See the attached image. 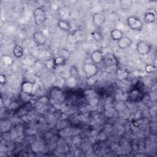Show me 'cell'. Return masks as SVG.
Listing matches in <instances>:
<instances>
[{
  "instance_id": "1",
  "label": "cell",
  "mask_w": 157,
  "mask_h": 157,
  "mask_svg": "<svg viewBox=\"0 0 157 157\" xmlns=\"http://www.w3.org/2000/svg\"><path fill=\"white\" fill-rule=\"evenodd\" d=\"M34 23L37 25H40L44 23L46 19V15L44 10L41 7H37L33 12Z\"/></svg>"
},
{
  "instance_id": "2",
  "label": "cell",
  "mask_w": 157,
  "mask_h": 157,
  "mask_svg": "<svg viewBox=\"0 0 157 157\" xmlns=\"http://www.w3.org/2000/svg\"><path fill=\"white\" fill-rule=\"evenodd\" d=\"M126 23H127V25L130 28L134 30L140 29L142 27V21L139 18L135 17H132V16L129 17L127 18Z\"/></svg>"
},
{
  "instance_id": "3",
  "label": "cell",
  "mask_w": 157,
  "mask_h": 157,
  "mask_svg": "<svg viewBox=\"0 0 157 157\" xmlns=\"http://www.w3.org/2000/svg\"><path fill=\"white\" fill-rule=\"evenodd\" d=\"M150 50L151 45L147 41L141 40L137 44V50L140 55H146L150 52Z\"/></svg>"
},
{
  "instance_id": "4",
  "label": "cell",
  "mask_w": 157,
  "mask_h": 157,
  "mask_svg": "<svg viewBox=\"0 0 157 157\" xmlns=\"http://www.w3.org/2000/svg\"><path fill=\"white\" fill-rule=\"evenodd\" d=\"M83 70L88 77H91L97 73L98 67L94 63H86L83 65Z\"/></svg>"
},
{
  "instance_id": "5",
  "label": "cell",
  "mask_w": 157,
  "mask_h": 157,
  "mask_svg": "<svg viewBox=\"0 0 157 157\" xmlns=\"http://www.w3.org/2000/svg\"><path fill=\"white\" fill-rule=\"evenodd\" d=\"M33 40L34 42L39 45H44L47 42V39L45 36L44 35V34L40 31L35 32L33 34Z\"/></svg>"
},
{
  "instance_id": "6",
  "label": "cell",
  "mask_w": 157,
  "mask_h": 157,
  "mask_svg": "<svg viewBox=\"0 0 157 157\" xmlns=\"http://www.w3.org/2000/svg\"><path fill=\"white\" fill-rule=\"evenodd\" d=\"M156 20V12L153 9H148L145 13L144 21L145 23H151Z\"/></svg>"
},
{
  "instance_id": "7",
  "label": "cell",
  "mask_w": 157,
  "mask_h": 157,
  "mask_svg": "<svg viewBox=\"0 0 157 157\" xmlns=\"http://www.w3.org/2000/svg\"><path fill=\"white\" fill-rule=\"evenodd\" d=\"M105 21V17L101 13H95L93 16V22L96 27L101 26Z\"/></svg>"
},
{
  "instance_id": "8",
  "label": "cell",
  "mask_w": 157,
  "mask_h": 157,
  "mask_svg": "<svg viewBox=\"0 0 157 157\" xmlns=\"http://www.w3.org/2000/svg\"><path fill=\"white\" fill-rule=\"evenodd\" d=\"M132 43V40L129 37L123 36L120 39L117 41V45L119 48L124 49L129 47Z\"/></svg>"
},
{
  "instance_id": "9",
  "label": "cell",
  "mask_w": 157,
  "mask_h": 157,
  "mask_svg": "<svg viewBox=\"0 0 157 157\" xmlns=\"http://www.w3.org/2000/svg\"><path fill=\"white\" fill-rule=\"evenodd\" d=\"M104 55L100 50H96L93 52L91 55V59L93 61V63L98 64L101 62H103Z\"/></svg>"
},
{
  "instance_id": "10",
  "label": "cell",
  "mask_w": 157,
  "mask_h": 157,
  "mask_svg": "<svg viewBox=\"0 0 157 157\" xmlns=\"http://www.w3.org/2000/svg\"><path fill=\"white\" fill-rule=\"evenodd\" d=\"M103 61L107 66H115L117 64V60L116 58L111 53H109L107 55L104 56Z\"/></svg>"
},
{
  "instance_id": "11",
  "label": "cell",
  "mask_w": 157,
  "mask_h": 157,
  "mask_svg": "<svg viewBox=\"0 0 157 157\" xmlns=\"http://www.w3.org/2000/svg\"><path fill=\"white\" fill-rule=\"evenodd\" d=\"M12 126V123L9 120L7 119H4L1 121L0 124V128H1V132L2 133L3 132H7L9 131Z\"/></svg>"
},
{
  "instance_id": "12",
  "label": "cell",
  "mask_w": 157,
  "mask_h": 157,
  "mask_svg": "<svg viewBox=\"0 0 157 157\" xmlns=\"http://www.w3.org/2000/svg\"><path fill=\"white\" fill-rule=\"evenodd\" d=\"M34 85L29 82H25L21 85V91L25 94H31L33 90Z\"/></svg>"
},
{
  "instance_id": "13",
  "label": "cell",
  "mask_w": 157,
  "mask_h": 157,
  "mask_svg": "<svg viewBox=\"0 0 157 157\" xmlns=\"http://www.w3.org/2000/svg\"><path fill=\"white\" fill-rule=\"evenodd\" d=\"M50 98L55 101H60L63 98V93L60 90H55L51 92Z\"/></svg>"
},
{
  "instance_id": "14",
  "label": "cell",
  "mask_w": 157,
  "mask_h": 157,
  "mask_svg": "<svg viewBox=\"0 0 157 157\" xmlns=\"http://www.w3.org/2000/svg\"><path fill=\"white\" fill-rule=\"evenodd\" d=\"M13 55L16 58L21 57L23 54V47L19 44L15 45L13 47Z\"/></svg>"
},
{
  "instance_id": "15",
  "label": "cell",
  "mask_w": 157,
  "mask_h": 157,
  "mask_svg": "<svg viewBox=\"0 0 157 157\" xmlns=\"http://www.w3.org/2000/svg\"><path fill=\"white\" fill-rule=\"evenodd\" d=\"M122 34V32L120 30L118 29H113L110 33V37L112 40L118 41L123 37Z\"/></svg>"
},
{
  "instance_id": "16",
  "label": "cell",
  "mask_w": 157,
  "mask_h": 157,
  "mask_svg": "<svg viewBox=\"0 0 157 157\" xmlns=\"http://www.w3.org/2000/svg\"><path fill=\"white\" fill-rule=\"evenodd\" d=\"M133 4V1L131 0H122L120 2V7L122 9L126 10L129 9Z\"/></svg>"
},
{
  "instance_id": "17",
  "label": "cell",
  "mask_w": 157,
  "mask_h": 157,
  "mask_svg": "<svg viewBox=\"0 0 157 157\" xmlns=\"http://www.w3.org/2000/svg\"><path fill=\"white\" fill-rule=\"evenodd\" d=\"M59 56L64 58L65 60L68 59L70 58V53L66 49H61L58 52Z\"/></svg>"
},
{
  "instance_id": "18",
  "label": "cell",
  "mask_w": 157,
  "mask_h": 157,
  "mask_svg": "<svg viewBox=\"0 0 157 157\" xmlns=\"http://www.w3.org/2000/svg\"><path fill=\"white\" fill-rule=\"evenodd\" d=\"M56 65V64L55 58H51L49 60H48L46 63V67L49 69H53Z\"/></svg>"
},
{
  "instance_id": "19",
  "label": "cell",
  "mask_w": 157,
  "mask_h": 157,
  "mask_svg": "<svg viewBox=\"0 0 157 157\" xmlns=\"http://www.w3.org/2000/svg\"><path fill=\"white\" fill-rule=\"evenodd\" d=\"M58 25L60 26V28H61L62 29H68L69 28V26L64 21H59V23H58Z\"/></svg>"
},
{
  "instance_id": "20",
  "label": "cell",
  "mask_w": 157,
  "mask_h": 157,
  "mask_svg": "<svg viewBox=\"0 0 157 157\" xmlns=\"http://www.w3.org/2000/svg\"><path fill=\"white\" fill-rule=\"evenodd\" d=\"M145 69H146L147 72H148V73H151V72H153V71L155 70V67H154L153 65L149 64V65H147V66H146Z\"/></svg>"
}]
</instances>
